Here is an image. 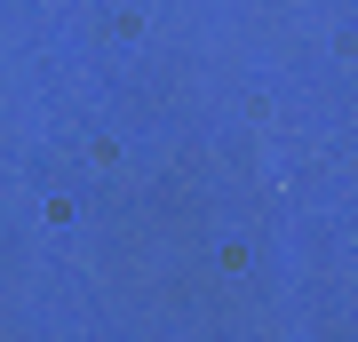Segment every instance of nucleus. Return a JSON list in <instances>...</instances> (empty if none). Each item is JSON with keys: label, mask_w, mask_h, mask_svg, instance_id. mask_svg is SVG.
<instances>
[]
</instances>
